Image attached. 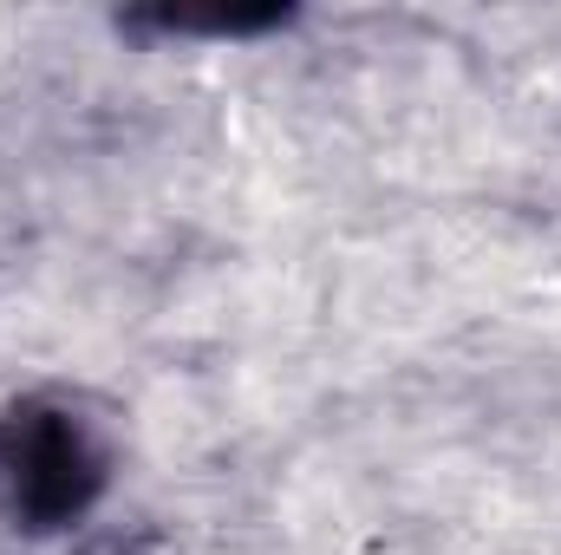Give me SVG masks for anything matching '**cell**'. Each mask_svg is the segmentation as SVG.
<instances>
[{"instance_id": "6da1fadb", "label": "cell", "mask_w": 561, "mask_h": 555, "mask_svg": "<svg viewBox=\"0 0 561 555\" xmlns=\"http://www.w3.org/2000/svg\"><path fill=\"white\" fill-rule=\"evenodd\" d=\"M112 484L99 424L66 399H20L0 412V517L26 536L85 523Z\"/></svg>"}, {"instance_id": "7a4b0ae2", "label": "cell", "mask_w": 561, "mask_h": 555, "mask_svg": "<svg viewBox=\"0 0 561 555\" xmlns=\"http://www.w3.org/2000/svg\"><path fill=\"white\" fill-rule=\"evenodd\" d=\"M85 555H150L144 543H125V536H105V543H92Z\"/></svg>"}]
</instances>
